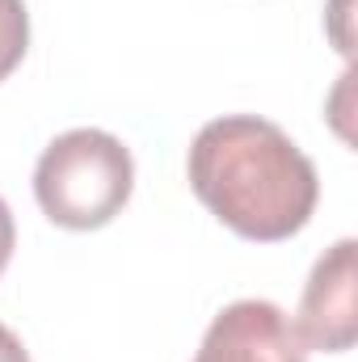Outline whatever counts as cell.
<instances>
[{"instance_id":"obj_6","label":"cell","mask_w":358,"mask_h":362,"mask_svg":"<svg viewBox=\"0 0 358 362\" xmlns=\"http://www.w3.org/2000/svg\"><path fill=\"white\" fill-rule=\"evenodd\" d=\"M13 245H17V228H13V211H8V202L0 198V274L8 266V257H13Z\"/></svg>"},{"instance_id":"obj_1","label":"cell","mask_w":358,"mask_h":362,"mask_svg":"<svg viewBox=\"0 0 358 362\" xmlns=\"http://www.w3.org/2000/svg\"><path fill=\"white\" fill-rule=\"evenodd\" d=\"M190 185L198 202L236 236L274 245L308 228L321 181L295 139L258 114L207 122L190 144Z\"/></svg>"},{"instance_id":"obj_2","label":"cell","mask_w":358,"mask_h":362,"mask_svg":"<svg viewBox=\"0 0 358 362\" xmlns=\"http://www.w3.org/2000/svg\"><path fill=\"white\" fill-rule=\"evenodd\" d=\"M135 165L122 139L81 127L47 144L34 169V198L42 215L68 232L105 228L131 198Z\"/></svg>"},{"instance_id":"obj_5","label":"cell","mask_w":358,"mask_h":362,"mask_svg":"<svg viewBox=\"0 0 358 362\" xmlns=\"http://www.w3.org/2000/svg\"><path fill=\"white\" fill-rule=\"evenodd\" d=\"M30 47V13L25 0H0V81L17 72Z\"/></svg>"},{"instance_id":"obj_7","label":"cell","mask_w":358,"mask_h":362,"mask_svg":"<svg viewBox=\"0 0 358 362\" xmlns=\"http://www.w3.org/2000/svg\"><path fill=\"white\" fill-rule=\"evenodd\" d=\"M0 362H30L25 346H21V337H17L8 325H0Z\"/></svg>"},{"instance_id":"obj_4","label":"cell","mask_w":358,"mask_h":362,"mask_svg":"<svg viewBox=\"0 0 358 362\" xmlns=\"http://www.w3.org/2000/svg\"><path fill=\"white\" fill-rule=\"evenodd\" d=\"M194 362H308V350L282 308L270 299H236L211 320Z\"/></svg>"},{"instance_id":"obj_3","label":"cell","mask_w":358,"mask_h":362,"mask_svg":"<svg viewBox=\"0 0 358 362\" xmlns=\"http://www.w3.org/2000/svg\"><path fill=\"white\" fill-rule=\"evenodd\" d=\"M295 337L304 350L346 354L358 337V245L337 240L308 274L295 312Z\"/></svg>"}]
</instances>
